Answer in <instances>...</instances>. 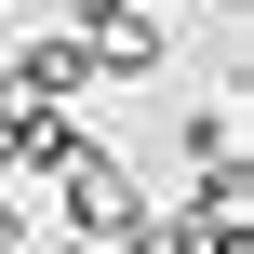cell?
I'll use <instances>...</instances> for the list:
<instances>
[{"label":"cell","instance_id":"8","mask_svg":"<svg viewBox=\"0 0 254 254\" xmlns=\"http://www.w3.org/2000/svg\"><path fill=\"white\" fill-rule=\"evenodd\" d=\"M0 13H27V0H0Z\"/></svg>","mask_w":254,"mask_h":254},{"label":"cell","instance_id":"1","mask_svg":"<svg viewBox=\"0 0 254 254\" xmlns=\"http://www.w3.org/2000/svg\"><path fill=\"white\" fill-rule=\"evenodd\" d=\"M54 214H67V241H94V254H147V241H161L134 161L94 147V134H67V161H54Z\"/></svg>","mask_w":254,"mask_h":254},{"label":"cell","instance_id":"2","mask_svg":"<svg viewBox=\"0 0 254 254\" xmlns=\"http://www.w3.org/2000/svg\"><path fill=\"white\" fill-rule=\"evenodd\" d=\"M80 40H94V80H147V67H174V27H161L147 0H80Z\"/></svg>","mask_w":254,"mask_h":254},{"label":"cell","instance_id":"3","mask_svg":"<svg viewBox=\"0 0 254 254\" xmlns=\"http://www.w3.org/2000/svg\"><path fill=\"white\" fill-rule=\"evenodd\" d=\"M0 94H27V107H80V94H94V40H80V27H40V40H13Z\"/></svg>","mask_w":254,"mask_h":254},{"label":"cell","instance_id":"6","mask_svg":"<svg viewBox=\"0 0 254 254\" xmlns=\"http://www.w3.org/2000/svg\"><path fill=\"white\" fill-rule=\"evenodd\" d=\"M214 13H228V27H254V0H214Z\"/></svg>","mask_w":254,"mask_h":254},{"label":"cell","instance_id":"5","mask_svg":"<svg viewBox=\"0 0 254 254\" xmlns=\"http://www.w3.org/2000/svg\"><path fill=\"white\" fill-rule=\"evenodd\" d=\"M0 254H27V201H0Z\"/></svg>","mask_w":254,"mask_h":254},{"label":"cell","instance_id":"9","mask_svg":"<svg viewBox=\"0 0 254 254\" xmlns=\"http://www.w3.org/2000/svg\"><path fill=\"white\" fill-rule=\"evenodd\" d=\"M67 13H80V0H67Z\"/></svg>","mask_w":254,"mask_h":254},{"label":"cell","instance_id":"4","mask_svg":"<svg viewBox=\"0 0 254 254\" xmlns=\"http://www.w3.org/2000/svg\"><path fill=\"white\" fill-rule=\"evenodd\" d=\"M174 147H188V174H201V161H241V121H228V107H188Z\"/></svg>","mask_w":254,"mask_h":254},{"label":"cell","instance_id":"7","mask_svg":"<svg viewBox=\"0 0 254 254\" xmlns=\"http://www.w3.org/2000/svg\"><path fill=\"white\" fill-rule=\"evenodd\" d=\"M54 254H94V241H54Z\"/></svg>","mask_w":254,"mask_h":254}]
</instances>
